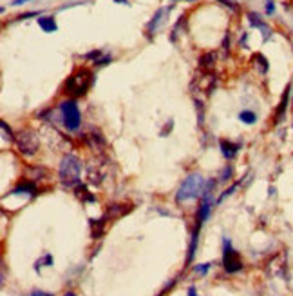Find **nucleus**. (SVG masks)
<instances>
[{"label": "nucleus", "instance_id": "1a4fd4ad", "mask_svg": "<svg viewBox=\"0 0 293 296\" xmlns=\"http://www.w3.org/2000/svg\"><path fill=\"white\" fill-rule=\"evenodd\" d=\"M24 193L29 196H36V193H38L36 183L33 182V180H22L17 188H13L11 191H9V195H24Z\"/></svg>", "mask_w": 293, "mask_h": 296}, {"label": "nucleus", "instance_id": "2f4dec72", "mask_svg": "<svg viewBox=\"0 0 293 296\" xmlns=\"http://www.w3.org/2000/svg\"><path fill=\"white\" fill-rule=\"evenodd\" d=\"M65 296H76V294H74V292H67Z\"/></svg>", "mask_w": 293, "mask_h": 296}, {"label": "nucleus", "instance_id": "412c9836", "mask_svg": "<svg viewBox=\"0 0 293 296\" xmlns=\"http://www.w3.org/2000/svg\"><path fill=\"white\" fill-rule=\"evenodd\" d=\"M232 174H233V167H232V166H230V164H228V166H226V167H224L223 171H221V176H219V180H221V182H228V180L232 178Z\"/></svg>", "mask_w": 293, "mask_h": 296}, {"label": "nucleus", "instance_id": "9d476101", "mask_svg": "<svg viewBox=\"0 0 293 296\" xmlns=\"http://www.w3.org/2000/svg\"><path fill=\"white\" fill-rule=\"evenodd\" d=\"M289 91H291V87H286L284 95H282V98H280L279 107H277V113H275V118H273V124H280V122H282V118H284V115H286V109H288Z\"/></svg>", "mask_w": 293, "mask_h": 296}, {"label": "nucleus", "instance_id": "39448f33", "mask_svg": "<svg viewBox=\"0 0 293 296\" xmlns=\"http://www.w3.org/2000/svg\"><path fill=\"white\" fill-rule=\"evenodd\" d=\"M223 267L226 273L233 275V273H239L242 269V260L239 256V253L232 247V242L230 238L224 236L223 240Z\"/></svg>", "mask_w": 293, "mask_h": 296}, {"label": "nucleus", "instance_id": "20e7f679", "mask_svg": "<svg viewBox=\"0 0 293 296\" xmlns=\"http://www.w3.org/2000/svg\"><path fill=\"white\" fill-rule=\"evenodd\" d=\"M60 115H62V122H64L65 129L67 131H76L82 124V113H80V107H78L76 100L74 98H67V100L60 102Z\"/></svg>", "mask_w": 293, "mask_h": 296}, {"label": "nucleus", "instance_id": "f03ea898", "mask_svg": "<svg viewBox=\"0 0 293 296\" xmlns=\"http://www.w3.org/2000/svg\"><path fill=\"white\" fill-rule=\"evenodd\" d=\"M60 180L67 188L80 186V174H82V162L76 155H65L60 162Z\"/></svg>", "mask_w": 293, "mask_h": 296}, {"label": "nucleus", "instance_id": "c756f323", "mask_svg": "<svg viewBox=\"0 0 293 296\" xmlns=\"http://www.w3.org/2000/svg\"><path fill=\"white\" fill-rule=\"evenodd\" d=\"M223 46H224V49L228 51V46H230V40H228V35H226V39H224V42H223Z\"/></svg>", "mask_w": 293, "mask_h": 296}, {"label": "nucleus", "instance_id": "ddd939ff", "mask_svg": "<svg viewBox=\"0 0 293 296\" xmlns=\"http://www.w3.org/2000/svg\"><path fill=\"white\" fill-rule=\"evenodd\" d=\"M216 62V55L214 53H205L201 58H199V67L201 69H210L212 65Z\"/></svg>", "mask_w": 293, "mask_h": 296}, {"label": "nucleus", "instance_id": "f8f14e48", "mask_svg": "<svg viewBox=\"0 0 293 296\" xmlns=\"http://www.w3.org/2000/svg\"><path fill=\"white\" fill-rule=\"evenodd\" d=\"M248 18H250V24H252V26L263 31L264 40H268V36H270V27H268L266 24H264V22L261 20V17H259L257 13H248Z\"/></svg>", "mask_w": 293, "mask_h": 296}, {"label": "nucleus", "instance_id": "2eb2a0df", "mask_svg": "<svg viewBox=\"0 0 293 296\" xmlns=\"http://www.w3.org/2000/svg\"><path fill=\"white\" fill-rule=\"evenodd\" d=\"M239 120H241L242 124H248V126H252V124L257 122V115H255L254 111H248V109H245V111H241V113H239Z\"/></svg>", "mask_w": 293, "mask_h": 296}, {"label": "nucleus", "instance_id": "aec40b11", "mask_svg": "<svg viewBox=\"0 0 293 296\" xmlns=\"http://www.w3.org/2000/svg\"><path fill=\"white\" fill-rule=\"evenodd\" d=\"M102 57H104V51H102V49H94V51L87 53V55H85L83 58H85V60H92V62L96 64V62H98Z\"/></svg>", "mask_w": 293, "mask_h": 296}, {"label": "nucleus", "instance_id": "c85d7f7f", "mask_svg": "<svg viewBox=\"0 0 293 296\" xmlns=\"http://www.w3.org/2000/svg\"><path fill=\"white\" fill-rule=\"evenodd\" d=\"M188 296H198V294H196V287H194V285H190V287H188Z\"/></svg>", "mask_w": 293, "mask_h": 296}, {"label": "nucleus", "instance_id": "5701e85b", "mask_svg": "<svg viewBox=\"0 0 293 296\" xmlns=\"http://www.w3.org/2000/svg\"><path fill=\"white\" fill-rule=\"evenodd\" d=\"M237 186H239V183H233V186H232V188H230V189H228V191H224V193H223V195H221V196H219V200H217V202H216V204H221V202H223V200H224V198H226V196H230V195H232V193H233V191H235V189H237Z\"/></svg>", "mask_w": 293, "mask_h": 296}, {"label": "nucleus", "instance_id": "dca6fc26", "mask_svg": "<svg viewBox=\"0 0 293 296\" xmlns=\"http://www.w3.org/2000/svg\"><path fill=\"white\" fill-rule=\"evenodd\" d=\"M252 62H254V65H257L259 71H261V73H263V75L268 71V60L263 57V55H261V53H257V55H254V58H252Z\"/></svg>", "mask_w": 293, "mask_h": 296}, {"label": "nucleus", "instance_id": "4be33fe9", "mask_svg": "<svg viewBox=\"0 0 293 296\" xmlns=\"http://www.w3.org/2000/svg\"><path fill=\"white\" fill-rule=\"evenodd\" d=\"M212 267V264L210 262H207V264H198V266L194 267V271L198 273V275H201V276H205L208 273V269Z\"/></svg>", "mask_w": 293, "mask_h": 296}, {"label": "nucleus", "instance_id": "a211bd4d", "mask_svg": "<svg viewBox=\"0 0 293 296\" xmlns=\"http://www.w3.org/2000/svg\"><path fill=\"white\" fill-rule=\"evenodd\" d=\"M104 218L102 220H91V227H92V238H98L102 235V227H104Z\"/></svg>", "mask_w": 293, "mask_h": 296}, {"label": "nucleus", "instance_id": "6ab92c4d", "mask_svg": "<svg viewBox=\"0 0 293 296\" xmlns=\"http://www.w3.org/2000/svg\"><path fill=\"white\" fill-rule=\"evenodd\" d=\"M0 127H2V131L6 133V135H4L6 138H8L9 142H15V138H17V136L13 135V129L8 126V122H6V120H2V122H0Z\"/></svg>", "mask_w": 293, "mask_h": 296}, {"label": "nucleus", "instance_id": "7ed1b4c3", "mask_svg": "<svg viewBox=\"0 0 293 296\" xmlns=\"http://www.w3.org/2000/svg\"><path fill=\"white\" fill-rule=\"evenodd\" d=\"M205 186H207V182H205V178H203L199 173L188 174V176H186V178L181 182L179 189H177L176 202H177V204H181V202L194 200V198H198V196L203 195V189H205Z\"/></svg>", "mask_w": 293, "mask_h": 296}, {"label": "nucleus", "instance_id": "cd10ccee", "mask_svg": "<svg viewBox=\"0 0 293 296\" xmlns=\"http://www.w3.org/2000/svg\"><path fill=\"white\" fill-rule=\"evenodd\" d=\"M26 2H29V0H13L11 6H22V4H26Z\"/></svg>", "mask_w": 293, "mask_h": 296}, {"label": "nucleus", "instance_id": "393cba45", "mask_svg": "<svg viewBox=\"0 0 293 296\" xmlns=\"http://www.w3.org/2000/svg\"><path fill=\"white\" fill-rule=\"evenodd\" d=\"M275 13V4L273 0H266V15H273Z\"/></svg>", "mask_w": 293, "mask_h": 296}, {"label": "nucleus", "instance_id": "423d86ee", "mask_svg": "<svg viewBox=\"0 0 293 296\" xmlns=\"http://www.w3.org/2000/svg\"><path fill=\"white\" fill-rule=\"evenodd\" d=\"M15 144H17L18 151H20L24 157H33L40 147L36 135L29 129H22L17 135V138H15Z\"/></svg>", "mask_w": 293, "mask_h": 296}, {"label": "nucleus", "instance_id": "f257e3e1", "mask_svg": "<svg viewBox=\"0 0 293 296\" xmlns=\"http://www.w3.org/2000/svg\"><path fill=\"white\" fill-rule=\"evenodd\" d=\"M92 84H94V73H92L91 69L82 67V69L74 71L69 79L65 80V84H64L65 91L64 93L73 95V96H83L89 93Z\"/></svg>", "mask_w": 293, "mask_h": 296}, {"label": "nucleus", "instance_id": "a878e982", "mask_svg": "<svg viewBox=\"0 0 293 296\" xmlns=\"http://www.w3.org/2000/svg\"><path fill=\"white\" fill-rule=\"evenodd\" d=\"M111 62H112L111 55H105V57H102L98 62H96V65H107V64H111Z\"/></svg>", "mask_w": 293, "mask_h": 296}, {"label": "nucleus", "instance_id": "bb28decb", "mask_svg": "<svg viewBox=\"0 0 293 296\" xmlns=\"http://www.w3.org/2000/svg\"><path fill=\"white\" fill-rule=\"evenodd\" d=\"M31 296H53V294H49L45 291H40V289H35V291L31 292Z\"/></svg>", "mask_w": 293, "mask_h": 296}, {"label": "nucleus", "instance_id": "f3484780", "mask_svg": "<svg viewBox=\"0 0 293 296\" xmlns=\"http://www.w3.org/2000/svg\"><path fill=\"white\" fill-rule=\"evenodd\" d=\"M43 266H53V256L51 254H43V258H40V260L35 262V271H40Z\"/></svg>", "mask_w": 293, "mask_h": 296}, {"label": "nucleus", "instance_id": "6e6552de", "mask_svg": "<svg viewBox=\"0 0 293 296\" xmlns=\"http://www.w3.org/2000/svg\"><path fill=\"white\" fill-rule=\"evenodd\" d=\"M219 147H221V153H223V157L226 158V160H233V158L237 157V153H239V149H241V145L235 144V142H230V140L221 138L219 140Z\"/></svg>", "mask_w": 293, "mask_h": 296}, {"label": "nucleus", "instance_id": "0eeeda50", "mask_svg": "<svg viewBox=\"0 0 293 296\" xmlns=\"http://www.w3.org/2000/svg\"><path fill=\"white\" fill-rule=\"evenodd\" d=\"M172 9H174V4H172V6H168V8H161V9H158V11H156V15L151 18V20H149V24H146V27H145L146 39L152 40V35H154L156 29L160 27L161 22H163V17H165L167 13H170Z\"/></svg>", "mask_w": 293, "mask_h": 296}, {"label": "nucleus", "instance_id": "473e14b6", "mask_svg": "<svg viewBox=\"0 0 293 296\" xmlns=\"http://www.w3.org/2000/svg\"><path fill=\"white\" fill-rule=\"evenodd\" d=\"M174 2H177V0H174ZM185 2H196V0H185Z\"/></svg>", "mask_w": 293, "mask_h": 296}, {"label": "nucleus", "instance_id": "9b49d317", "mask_svg": "<svg viewBox=\"0 0 293 296\" xmlns=\"http://www.w3.org/2000/svg\"><path fill=\"white\" fill-rule=\"evenodd\" d=\"M36 22H38V26L42 27L45 33H55V31H58L55 17H38L36 18Z\"/></svg>", "mask_w": 293, "mask_h": 296}, {"label": "nucleus", "instance_id": "7c9ffc66", "mask_svg": "<svg viewBox=\"0 0 293 296\" xmlns=\"http://www.w3.org/2000/svg\"><path fill=\"white\" fill-rule=\"evenodd\" d=\"M114 2H118V4H125V6H129V0H114Z\"/></svg>", "mask_w": 293, "mask_h": 296}, {"label": "nucleus", "instance_id": "b1692460", "mask_svg": "<svg viewBox=\"0 0 293 296\" xmlns=\"http://www.w3.org/2000/svg\"><path fill=\"white\" fill-rule=\"evenodd\" d=\"M31 17H40V11H29V13H22L20 17H18V20H26V18H31Z\"/></svg>", "mask_w": 293, "mask_h": 296}, {"label": "nucleus", "instance_id": "4468645a", "mask_svg": "<svg viewBox=\"0 0 293 296\" xmlns=\"http://www.w3.org/2000/svg\"><path fill=\"white\" fill-rule=\"evenodd\" d=\"M76 196L80 198L82 202H94V195H91V193L87 191L85 186H76Z\"/></svg>", "mask_w": 293, "mask_h": 296}]
</instances>
